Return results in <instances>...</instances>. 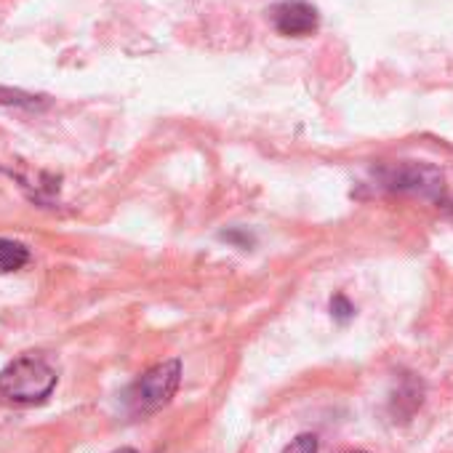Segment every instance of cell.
<instances>
[{"instance_id": "cell-1", "label": "cell", "mask_w": 453, "mask_h": 453, "mask_svg": "<svg viewBox=\"0 0 453 453\" xmlns=\"http://www.w3.org/2000/svg\"><path fill=\"white\" fill-rule=\"evenodd\" d=\"M57 371L41 355H22L0 371V397L17 405H38L57 387Z\"/></svg>"}, {"instance_id": "cell-2", "label": "cell", "mask_w": 453, "mask_h": 453, "mask_svg": "<svg viewBox=\"0 0 453 453\" xmlns=\"http://www.w3.org/2000/svg\"><path fill=\"white\" fill-rule=\"evenodd\" d=\"M181 381V363L173 360H163L157 365H152L150 371H144L131 389L126 392V405L134 416H147L160 411L163 405H168V400L176 395Z\"/></svg>"}, {"instance_id": "cell-3", "label": "cell", "mask_w": 453, "mask_h": 453, "mask_svg": "<svg viewBox=\"0 0 453 453\" xmlns=\"http://www.w3.org/2000/svg\"><path fill=\"white\" fill-rule=\"evenodd\" d=\"M275 30L286 38H307L318 30L320 14L307 0H283L273 12Z\"/></svg>"}, {"instance_id": "cell-4", "label": "cell", "mask_w": 453, "mask_h": 453, "mask_svg": "<svg viewBox=\"0 0 453 453\" xmlns=\"http://www.w3.org/2000/svg\"><path fill=\"white\" fill-rule=\"evenodd\" d=\"M387 187L400 189V192H418V195H432L437 189H442V176L429 168V165H416V163H405V165H395L387 171Z\"/></svg>"}, {"instance_id": "cell-5", "label": "cell", "mask_w": 453, "mask_h": 453, "mask_svg": "<svg viewBox=\"0 0 453 453\" xmlns=\"http://www.w3.org/2000/svg\"><path fill=\"white\" fill-rule=\"evenodd\" d=\"M30 262V251L27 246L17 243V241H6L0 238V275H9L22 270Z\"/></svg>"}, {"instance_id": "cell-6", "label": "cell", "mask_w": 453, "mask_h": 453, "mask_svg": "<svg viewBox=\"0 0 453 453\" xmlns=\"http://www.w3.org/2000/svg\"><path fill=\"white\" fill-rule=\"evenodd\" d=\"M283 453H318V437L315 434H299L296 440H291L286 448H283Z\"/></svg>"}, {"instance_id": "cell-7", "label": "cell", "mask_w": 453, "mask_h": 453, "mask_svg": "<svg viewBox=\"0 0 453 453\" xmlns=\"http://www.w3.org/2000/svg\"><path fill=\"white\" fill-rule=\"evenodd\" d=\"M331 312H334V318L347 320V318H352V315H355V307H352L344 296H336V299L331 302Z\"/></svg>"}, {"instance_id": "cell-8", "label": "cell", "mask_w": 453, "mask_h": 453, "mask_svg": "<svg viewBox=\"0 0 453 453\" xmlns=\"http://www.w3.org/2000/svg\"><path fill=\"white\" fill-rule=\"evenodd\" d=\"M115 453H136V450H131V448H120V450H115Z\"/></svg>"}, {"instance_id": "cell-9", "label": "cell", "mask_w": 453, "mask_h": 453, "mask_svg": "<svg viewBox=\"0 0 453 453\" xmlns=\"http://www.w3.org/2000/svg\"><path fill=\"white\" fill-rule=\"evenodd\" d=\"M352 453H365V450H352Z\"/></svg>"}, {"instance_id": "cell-10", "label": "cell", "mask_w": 453, "mask_h": 453, "mask_svg": "<svg viewBox=\"0 0 453 453\" xmlns=\"http://www.w3.org/2000/svg\"><path fill=\"white\" fill-rule=\"evenodd\" d=\"M450 221H453V208H450Z\"/></svg>"}]
</instances>
